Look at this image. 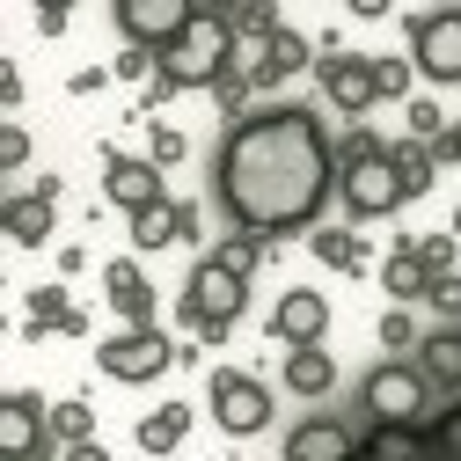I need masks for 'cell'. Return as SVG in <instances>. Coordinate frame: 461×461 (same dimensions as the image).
Here are the masks:
<instances>
[{"label":"cell","instance_id":"obj_32","mask_svg":"<svg viewBox=\"0 0 461 461\" xmlns=\"http://www.w3.org/2000/svg\"><path fill=\"white\" fill-rule=\"evenodd\" d=\"M411 337H418V322L402 315V308H388V315H381V344H388V352H402Z\"/></svg>","mask_w":461,"mask_h":461},{"label":"cell","instance_id":"obj_19","mask_svg":"<svg viewBox=\"0 0 461 461\" xmlns=\"http://www.w3.org/2000/svg\"><path fill=\"white\" fill-rule=\"evenodd\" d=\"M381 285L395 301H425L432 294V264H425V249H395L388 264H381Z\"/></svg>","mask_w":461,"mask_h":461},{"label":"cell","instance_id":"obj_8","mask_svg":"<svg viewBox=\"0 0 461 461\" xmlns=\"http://www.w3.org/2000/svg\"><path fill=\"white\" fill-rule=\"evenodd\" d=\"M95 359H103L110 381H132V388H140V381H161V374H168L176 344H168L161 330H118V337H103V352H95Z\"/></svg>","mask_w":461,"mask_h":461},{"label":"cell","instance_id":"obj_5","mask_svg":"<svg viewBox=\"0 0 461 461\" xmlns=\"http://www.w3.org/2000/svg\"><path fill=\"white\" fill-rule=\"evenodd\" d=\"M242 308H249V278H242L235 264H220V257H198V271H191V285H184V315L198 322V337L220 344L227 322H235Z\"/></svg>","mask_w":461,"mask_h":461},{"label":"cell","instance_id":"obj_7","mask_svg":"<svg viewBox=\"0 0 461 461\" xmlns=\"http://www.w3.org/2000/svg\"><path fill=\"white\" fill-rule=\"evenodd\" d=\"M366 411H374V425H425L432 418L425 411V366H402V359L374 366L366 374Z\"/></svg>","mask_w":461,"mask_h":461},{"label":"cell","instance_id":"obj_4","mask_svg":"<svg viewBox=\"0 0 461 461\" xmlns=\"http://www.w3.org/2000/svg\"><path fill=\"white\" fill-rule=\"evenodd\" d=\"M337 198L352 220H381L395 205H411L402 198V168H395V147H366V154H344L337 168Z\"/></svg>","mask_w":461,"mask_h":461},{"label":"cell","instance_id":"obj_16","mask_svg":"<svg viewBox=\"0 0 461 461\" xmlns=\"http://www.w3.org/2000/svg\"><path fill=\"white\" fill-rule=\"evenodd\" d=\"M352 432H344L337 418H308V425H294V439H285V461H352Z\"/></svg>","mask_w":461,"mask_h":461},{"label":"cell","instance_id":"obj_1","mask_svg":"<svg viewBox=\"0 0 461 461\" xmlns=\"http://www.w3.org/2000/svg\"><path fill=\"white\" fill-rule=\"evenodd\" d=\"M337 154H330V132L315 110H249V118L220 140L212 154V198L227 205V220L242 235L271 242V235H301V227L330 205V184H337Z\"/></svg>","mask_w":461,"mask_h":461},{"label":"cell","instance_id":"obj_28","mask_svg":"<svg viewBox=\"0 0 461 461\" xmlns=\"http://www.w3.org/2000/svg\"><path fill=\"white\" fill-rule=\"evenodd\" d=\"M147 161H154V168L184 161V132H176V125H154V147H147Z\"/></svg>","mask_w":461,"mask_h":461},{"label":"cell","instance_id":"obj_10","mask_svg":"<svg viewBox=\"0 0 461 461\" xmlns=\"http://www.w3.org/2000/svg\"><path fill=\"white\" fill-rule=\"evenodd\" d=\"M315 81H322V95L344 110V118H359V110H374L381 95H374V51H322L315 59Z\"/></svg>","mask_w":461,"mask_h":461},{"label":"cell","instance_id":"obj_11","mask_svg":"<svg viewBox=\"0 0 461 461\" xmlns=\"http://www.w3.org/2000/svg\"><path fill=\"white\" fill-rule=\"evenodd\" d=\"M411 59H418L425 81H461V8H439V15L411 23Z\"/></svg>","mask_w":461,"mask_h":461},{"label":"cell","instance_id":"obj_27","mask_svg":"<svg viewBox=\"0 0 461 461\" xmlns=\"http://www.w3.org/2000/svg\"><path fill=\"white\" fill-rule=\"evenodd\" d=\"M257 249H264V242H257V235H235V242H220V249H212V257H220V264H235V271H242V278H249V271H257Z\"/></svg>","mask_w":461,"mask_h":461},{"label":"cell","instance_id":"obj_21","mask_svg":"<svg viewBox=\"0 0 461 461\" xmlns=\"http://www.w3.org/2000/svg\"><path fill=\"white\" fill-rule=\"evenodd\" d=\"M8 235H15L23 249L51 242V184H44L37 198H15V205H8Z\"/></svg>","mask_w":461,"mask_h":461},{"label":"cell","instance_id":"obj_36","mask_svg":"<svg viewBox=\"0 0 461 461\" xmlns=\"http://www.w3.org/2000/svg\"><path fill=\"white\" fill-rule=\"evenodd\" d=\"M454 235H461V212H454Z\"/></svg>","mask_w":461,"mask_h":461},{"label":"cell","instance_id":"obj_12","mask_svg":"<svg viewBox=\"0 0 461 461\" xmlns=\"http://www.w3.org/2000/svg\"><path fill=\"white\" fill-rule=\"evenodd\" d=\"M322 330H330V301L315 294V285H294V294H278V308H271V337L285 344V352H315Z\"/></svg>","mask_w":461,"mask_h":461},{"label":"cell","instance_id":"obj_34","mask_svg":"<svg viewBox=\"0 0 461 461\" xmlns=\"http://www.w3.org/2000/svg\"><path fill=\"white\" fill-rule=\"evenodd\" d=\"M432 161H461V118H454V132H447V140L432 147Z\"/></svg>","mask_w":461,"mask_h":461},{"label":"cell","instance_id":"obj_14","mask_svg":"<svg viewBox=\"0 0 461 461\" xmlns=\"http://www.w3.org/2000/svg\"><path fill=\"white\" fill-rule=\"evenodd\" d=\"M44 439H51V411H44L37 395L15 388L8 402H0V454H8V461H37Z\"/></svg>","mask_w":461,"mask_h":461},{"label":"cell","instance_id":"obj_29","mask_svg":"<svg viewBox=\"0 0 461 461\" xmlns=\"http://www.w3.org/2000/svg\"><path fill=\"white\" fill-rule=\"evenodd\" d=\"M315 257H322V264H359V242L330 227V235H315Z\"/></svg>","mask_w":461,"mask_h":461},{"label":"cell","instance_id":"obj_9","mask_svg":"<svg viewBox=\"0 0 461 461\" xmlns=\"http://www.w3.org/2000/svg\"><path fill=\"white\" fill-rule=\"evenodd\" d=\"M191 23H198L191 0H118V30H125V44H140V51H168Z\"/></svg>","mask_w":461,"mask_h":461},{"label":"cell","instance_id":"obj_24","mask_svg":"<svg viewBox=\"0 0 461 461\" xmlns=\"http://www.w3.org/2000/svg\"><path fill=\"white\" fill-rule=\"evenodd\" d=\"M395 168H402V198H425L432 191V154L425 147H395Z\"/></svg>","mask_w":461,"mask_h":461},{"label":"cell","instance_id":"obj_6","mask_svg":"<svg viewBox=\"0 0 461 461\" xmlns=\"http://www.w3.org/2000/svg\"><path fill=\"white\" fill-rule=\"evenodd\" d=\"M205 411H212V425L220 432H235V439H249V432H264L271 425V388L264 381H249V374H212L205 381Z\"/></svg>","mask_w":461,"mask_h":461},{"label":"cell","instance_id":"obj_33","mask_svg":"<svg viewBox=\"0 0 461 461\" xmlns=\"http://www.w3.org/2000/svg\"><path fill=\"white\" fill-rule=\"evenodd\" d=\"M0 161H8V168H23V161H30V132H23V125L0 132Z\"/></svg>","mask_w":461,"mask_h":461},{"label":"cell","instance_id":"obj_17","mask_svg":"<svg viewBox=\"0 0 461 461\" xmlns=\"http://www.w3.org/2000/svg\"><path fill=\"white\" fill-rule=\"evenodd\" d=\"M103 285H110V308L132 315V330H154V322H147V315H154V285L140 278V264H132V257L103 264Z\"/></svg>","mask_w":461,"mask_h":461},{"label":"cell","instance_id":"obj_3","mask_svg":"<svg viewBox=\"0 0 461 461\" xmlns=\"http://www.w3.org/2000/svg\"><path fill=\"white\" fill-rule=\"evenodd\" d=\"M352 461H461V395L425 425H374L352 447Z\"/></svg>","mask_w":461,"mask_h":461},{"label":"cell","instance_id":"obj_35","mask_svg":"<svg viewBox=\"0 0 461 461\" xmlns=\"http://www.w3.org/2000/svg\"><path fill=\"white\" fill-rule=\"evenodd\" d=\"M67 461H110V454H103V447L88 439V447H67Z\"/></svg>","mask_w":461,"mask_h":461},{"label":"cell","instance_id":"obj_15","mask_svg":"<svg viewBox=\"0 0 461 461\" xmlns=\"http://www.w3.org/2000/svg\"><path fill=\"white\" fill-rule=\"evenodd\" d=\"M308 67H315L308 37H301L294 23H278V30L257 44V59H249V81H257V88H271V81H294V74H308Z\"/></svg>","mask_w":461,"mask_h":461},{"label":"cell","instance_id":"obj_30","mask_svg":"<svg viewBox=\"0 0 461 461\" xmlns=\"http://www.w3.org/2000/svg\"><path fill=\"white\" fill-rule=\"evenodd\" d=\"M425 301H432L439 315H461V271H439V278H432V294H425Z\"/></svg>","mask_w":461,"mask_h":461},{"label":"cell","instance_id":"obj_26","mask_svg":"<svg viewBox=\"0 0 461 461\" xmlns=\"http://www.w3.org/2000/svg\"><path fill=\"white\" fill-rule=\"evenodd\" d=\"M411 132H418V140H432V147H439V140H447V132H454V125H447V118H439V103H425V95H418V103H411Z\"/></svg>","mask_w":461,"mask_h":461},{"label":"cell","instance_id":"obj_20","mask_svg":"<svg viewBox=\"0 0 461 461\" xmlns=\"http://www.w3.org/2000/svg\"><path fill=\"white\" fill-rule=\"evenodd\" d=\"M184 432H191V411H184V402H161V411L140 418V447H147V454H176Z\"/></svg>","mask_w":461,"mask_h":461},{"label":"cell","instance_id":"obj_31","mask_svg":"<svg viewBox=\"0 0 461 461\" xmlns=\"http://www.w3.org/2000/svg\"><path fill=\"white\" fill-rule=\"evenodd\" d=\"M154 67H161V51H140V44H125V51H118V74H125V81H147Z\"/></svg>","mask_w":461,"mask_h":461},{"label":"cell","instance_id":"obj_25","mask_svg":"<svg viewBox=\"0 0 461 461\" xmlns=\"http://www.w3.org/2000/svg\"><path fill=\"white\" fill-rule=\"evenodd\" d=\"M374 95H381V103H402V95H411V59H374Z\"/></svg>","mask_w":461,"mask_h":461},{"label":"cell","instance_id":"obj_13","mask_svg":"<svg viewBox=\"0 0 461 461\" xmlns=\"http://www.w3.org/2000/svg\"><path fill=\"white\" fill-rule=\"evenodd\" d=\"M103 198L125 205V220L147 212V205H161V168H154L147 154H110V161H103Z\"/></svg>","mask_w":461,"mask_h":461},{"label":"cell","instance_id":"obj_23","mask_svg":"<svg viewBox=\"0 0 461 461\" xmlns=\"http://www.w3.org/2000/svg\"><path fill=\"white\" fill-rule=\"evenodd\" d=\"M51 432H59L67 447H88V439H95V418H88V402H51Z\"/></svg>","mask_w":461,"mask_h":461},{"label":"cell","instance_id":"obj_18","mask_svg":"<svg viewBox=\"0 0 461 461\" xmlns=\"http://www.w3.org/2000/svg\"><path fill=\"white\" fill-rule=\"evenodd\" d=\"M278 381L294 388V395H330V388H337V359L322 352V344H315V352H285Z\"/></svg>","mask_w":461,"mask_h":461},{"label":"cell","instance_id":"obj_22","mask_svg":"<svg viewBox=\"0 0 461 461\" xmlns=\"http://www.w3.org/2000/svg\"><path fill=\"white\" fill-rule=\"evenodd\" d=\"M425 374L461 388V330H439V337H425Z\"/></svg>","mask_w":461,"mask_h":461},{"label":"cell","instance_id":"obj_2","mask_svg":"<svg viewBox=\"0 0 461 461\" xmlns=\"http://www.w3.org/2000/svg\"><path fill=\"white\" fill-rule=\"evenodd\" d=\"M227 74H242V59H235V23L212 15V8H198V23L161 51V88H220Z\"/></svg>","mask_w":461,"mask_h":461}]
</instances>
